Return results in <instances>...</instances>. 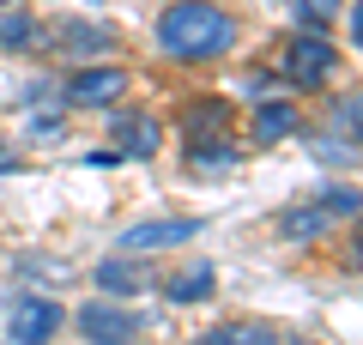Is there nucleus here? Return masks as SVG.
I'll return each mask as SVG.
<instances>
[{
	"mask_svg": "<svg viewBox=\"0 0 363 345\" xmlns=\"http://www.w3.org/2000/svg\"><path fill=\"white\" fill-rule=\"evenodd\" d=\"M236 37H242V25H236V13L218 6V0H176V6L157 13V49L169 61H182V67L224 61L236 49Z\"/></svg>",
	"mask_w": 363,
	"mask_h": 345,
	"instance_id": "nucleus-1",
	"label": "nucleus"
},
{
	"mask_svg": "<svg viewBox=\"0 0 363 345\" xmlns=\"http://www.w3.org/2000/svg\"><path fill=\"white\" fill-rule=\"evenodd\" d=\"M285 79L297 91H315V85H327V79H333V67H339V55H333V43L321 37V31H315V37H291L285 43Z\"/></svg>",
	"mask_w": 363,
	"mask_h": 345,
	"instance_id": "nucleus-2",
	"label": "nucleus"
},
{
	"mask_svg": "<svg viewBox=\"0 0 363 345\" xmlns=\"http://www.w3.org/2000/svg\"><path fill=\"white\" fill-rule=\"evenodd\" d=\"M200 236V218H145V224H128L121 230V248L128 255H152V248H176Z\"/></svg>",
	"mask_w": 363,
	"mask_h": 345,
	"instance_id": "nucleus-3",
	"label": "nucleus"
},
{
	"mask_svg": "<svg viewBox=\"0 0 363 345\" xmlns=\"http://www.w3.org/2000/svg\"><path fill=\"white\" fill-rule=\"evenodd\" d=\"M61 303H49V297H25V303L13 309V327H6V339L13 345H49L55 333H61Z\"/></svg>",
	"mask_w": 363,
	"mask_h": 345,
	"instance_id": "nucleus-4",
	"label": "nucleus"
},
{
	"mask_svg": "<svg viewBox=\"0 0 363 345\" xmlns=\"http://www.w3.org/2000/svg\"><path fill=\"white\" fill-rule=\"evenodd\" d=\"M116 97H128V73H121V67H85V73L67 79V103H85V109H109Z\"/></svg>",
	"mask_w": 363,
	"mask_h": 345,
	"instance_id": "nucleus-5",
	"label": "nucleus"
},
{
	"mask_svg": "<svg viewBox=\"0 0 363 345\" xmlns=\"http://www.w3.org/2000/svg\"><path fill=\"white\" fill-rule=\"evenodd\" d=\"M79 333H85L91 345H128L133 333H140V321H133L121 303H85L79 309Z\"/></svg>",
	"mask_w": 363,
	"mask_h": 345,
	"instance_id": "nucleus-6",
	"label": "nucleus"
},
{
	"mask_svg": "<svg viewBox=\"0 0 363 345\" xmlns=\"http://www.w3.org/2000/svg\"><path fill=\"white\" fill-rule=\"evenodd\" d=\"M327 206L321 200H309V206H291V212H279V236H285L291 248H303V243H321L327 236Z\"/></svg>",
	"mask_w": 363,
	"mask_h": 345,
	"instance_id": "nucleus-7",
	"label": "nucleus"
},
{
	"mask_svg": "<svg viewBox=\"0 0 363 345\" xmlns=\"http://www.w3.org/2000/svg\"><path fill=\"white\" fill-rule=\"evenodd\" d=\"M109 133H116L133 158H152L157 146H164V128H157L152 115H109Z\"/></svg>",
	"mask_w": 363,
	"mask_h": 345,
	"instance_id": "nucleus-8",
	"label": "nucleus"
},
{
	"mask_svg": "<svg viewBox=\"0 0 363 345\" xmlns=\"http://www.w3.org/2000/svg\"><path fill=\"white\" fill-rule=\"evenodd\" d=\"M212 285H218V267L212 261H194V267H182L176 279L164 285L169 303H200V297H212Z\"/></svg>",
	"mask_w": 363,
	"mask_h": 345,
	"instance_id": "nucleus-9",
	"label": "nucleus"
},
{
	"mask_svg": "<svg viewBox=\"0 0 363 345\" xmlns=\"http://www.w3.org/2000/svg\"><path fill=\"white\" fill-rule=\"evenodd\" d=\"M91 279H97V291H109V297H133V291H145V285H152V279H145V267H133V261H121V255L104 261Z\"/></svg>",
	"mask_w": 363,
	"mask_h": 345,
	"instance_id": "nucleus-10",
	"label": "nucleus"
},
{
	"mask_svg": "<svg viewBox=\"0 0 363 345\" xmlns=\"http://www.w3.org/2000/svg\"><path fill=\"white\" fill-rule=\"evenodd\" d=\"M291 133H297V109H291V103H260L255 109V140L260 146H272V140H291Z\"/></svg>",
	"mask_w": 363,
	"mask_h": 345,
	"instance_id": "nucleus-11",
	"label": "nucleus"
},
{
	"mask_svg": "<svg viewBox=\"0 0 363 345\" xmlns=\"http://www.w3.org/2000/svg\"><path fill=\"white\" fill-rule=\"evenodd\" d=\"M224 121H230V103H218V97H200L194 109L182 115V133H188V140H206V133H224Z\"/></svg>",
	"mask_w": 363,
	"mask_h": 345,
	"instance_id": "nucleus-12",
	"label": "nucleus"
},
{
	"mask_svg": "<svg viewBox=\"0 0 363 345\" xmlns=\"http://www.w3.org/2000/svg\"><path fill=\"white\" fill-rule=\"evenodd\" d=\"M200 345H279V333H272L267 321H224V327H212Z\"/></svg>",
	"mask_w": 363,
	"mask_h": 345,
	"instance_id": "nucleus-13",
	"label": "nucleus"
},
{
	"mask_svg": "<svg viewBox=\"0 0 363 345\" xmlns=\"http://www.w3.org/2000/svg\"><path fill=\"white\" fill-rule=\"evenodd\" d=\"M37 37H43V31H37L30 13H18V6H13V13H0V49H30Z\"/></svg>",
	"mask_w": 363,
	"mask_h": 345,
	"instance_id": "nucleus-14",
	"label": "nucleus"
},
{
	"mask_svg": "<svg viewBox=\"0 0 363 345\" xmlns=\"http://www.w3.org/2000/svg\"><path fill=\"white\" fill-rule=\"evenodd\" d=\"M55 43H61V49L67 55H85V49H109V43H116V37H109V31L104 25H61V31H55Z\"/></svg>",
	"mask_w": 363,
	"mask_h": 345,
	"instance_id": "nucleus-15",
	"label": "nucleus"
},
{
	"mask_svg": "<svg viewBox=\"0 0 363 345\" xmlns=\"http://www.w3.org/2000/svg\"><path fill=\"white\" fill-rule=\"evenodd\" d=\"M333 121L363 146V91H351V97H339V103H333Z\"/></svg>",
	"mask_w": 363,
	"mask_h": 345,
	"instance_id": "nucleus-16",
	"label": "nucleus"
},
{
	"mask_svg": "<svg viewBox=\"0 0 363 345\" xmlns=\"http://www.w3.org/2000/svg\"><path fill=\"white\" fill-rule=\"evenodd\" d=\"M321 206H327V218H357L363 212V194L357 188H327Z\"/></svg>",
	"mask_w": 363,
	"mask_h": 345,
	"instance_id": "nucleus-17",
	"label": "nucleus"
},
{
	"mask_svg": "<svg viewBox=\"0 0 363 345\" xmlns=\"http://www.w3.org/2000/svg\"><path fill=\"white\" fill-rule=\"evenodd\" d=\"M236 164V152H212V140H200V152H194V170L200 176H212V170H230Z\"/></svg>",
	"mask_w": 363,
	"mask_h": 345,
	"instance_id": "nucleus-18",
	"label": "nucleus"
},
{
	"mask_svg": "<svg viewBox=\"0 0 363 345\" xmlns=\"http://www.w3.org/2000/svg\"><path fill=\"white\" fill-rule=\"evenodd\" d=\"M351 37H357V49H363V6H351Z\"/></svg>",
	"mask_w": 363,
	"mask_h": 345,
	"instance_id": "nucleus-19",
	"label": "nucleus"
},
{
	"mask_svg": "<svg viewBox=\"0 0 363 345\" xmlns=\"http://www.w3.org/2000/svg\"><path fill=\"white\" fill-rule=\"evenodd\" d=\"M351 267H363V224H357V236H351Z\"/></svg>",
	"mask_w": 363,
	"mask_h": 345,
	"instance_id": "nucleus-20",
	"label": "nucleus"
},
{
	"mask_svg": "<svg viewBox=\"0 0 363 345\" xmlns=\"http://www.w3.org/2000/svg\"><path fill=\"white\" fill-rule=\"evenodd\" d=\"M303 345H315V339H303Z\"/></svg>",
	"mask_w": 363,
	"mask_h": 345,
	"instance_id": "nucleus-21",
	"label": "nucleus"
}]
</instances>
